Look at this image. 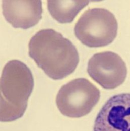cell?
I'll return each instance as SVG.
<instances>
[{
  "label": "cell",
  "instance_id": "4",
  "mask_svg": "<svg viewBox=\"0 0 130 131\" xmlns=\"http://www.w3.org/2000/svg\"><path fill=\"white\" fill-rule=\"evenodd\" d=\"M98 88L85 78L73 79L64 85L56 99L58 108L62 115L79 118L88 115L99 100Z\"/></svg>",
  "mask_w": 130,
  "mask_h": 131
},
{
  "label": "cell",
  "instance_id": "7",
  "mask_svg": "<svg viewBox=\"0 0 130 131\" xmlns=\"http://www.w3.org/2000/svg\"><path fill=\"white\" fill-rule=\"evenodd\" d=\"M3 14L14 28L26 29L36 25L42 18V2L40 0H3Z\"/></svg>",
  "mask_w": 130,
  "mask_h": 131
},
{
  "label": "cell",
  "instance_id": "1",
  "mask_svg": "<svg viewBox=\"0 0 130 131\" xmlns=\"http://www.w3.org/2000/svg\"><path fill=\"white\" fill-rule=\"evenodd\" d=\"M29 56L45 73L54 80L73 73L79 62L77 49L72 42L52 29L39 30L28 44Z\"/></svg>",
  "mask_w": 130,
  "mask_h": 131
},
{
  "label": "cell",
  "instance_id": "6",
  "mask_svg": "<svg viewBox=\"0 0 130 131\" xmlns=\"http://www.w3.org/2000/svg\"><path fill=\"white\" fill-rule=\"evenodd\" d=\"M93 131H130V93L114 95L96 117Z\"/></svg>",
  "mask_w": 130,
  "mask_h": 131
},
{
  "label": "cell",
  "instance_id": "5",
  "mask_svg": "<svg viewBox=\"0 0 130 131\" xmlns=\"http://www.w3.org/2000/svg\"><path fill=\"white\" fill-rule=\"evenodd\" d=\"M89 76L105 89H114L125 81L127 68L117 53L110 51L96 53L89 60Z\"/></svg>",
  "mask_w": 130,
  "mask_h": 131
},
{
  "label": "cell",
  "instance_id": "3",
  "mask_svg": "<svg viewBox=\"0 0 130 131\" xmlns=\"http://www.w3.org/2000/svg\"><path fill=\"white\" fill-rule=\"evenodd\" d=\"M117 29V20L112 12L103 8H92L79 18L74 32L83 45L89 48H99L114 41Z\"/></svg>",
  "mask_w": 130,
  "mask_h": 131
},
{
  "label": "cell",
  "instance_id": "2",
  "mask_svg": "<svg viewBox=\"0 0 130 131\" xmlns=\"http://www.w3.org/2000/svg\"><path fill=\"white\" fill-rule=\"evenodd\" d=\"M33 87L32 74L24 63L14 60L6 64L1 78V122H12L23 116Z\"/></svg>",
  "mask_w": 130,
  "mask_h": 131
},
{
  "label": "cell",
  "instance_id": "8",
  "mask_svg": "<svg viewBox=\"0 0 130 131\" xmlns=\"http://www.w3.org/2000/svg\"><path fill=\"white\" fill-rule=\"evenodd\" d=\"M89 1H47L48 9L51 16L61 23L72 22L78 14L89 3Z\"/></svg>",
  "mask_w": 130,
  "mask_h": 131
}]
</instances>
